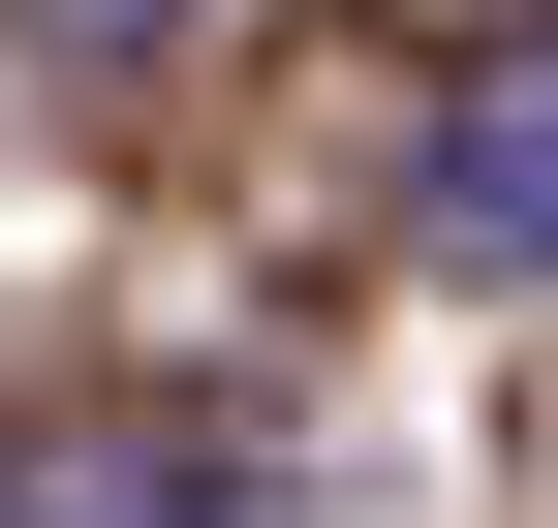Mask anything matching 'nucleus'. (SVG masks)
I'll use <instances>...</instances> for the list:
<instances>
[{"mask_svg":"<svg viewBox=\"0 0 558 528\" xmlns=\"http://www.w3.org/2000/svg\"><path fill=\"white\" fill-rule=\"evenodd\" d=\"M435 249H465V280H558V0L465 62V124H435Z\"/></svg>","mask_w":558,"mask_h":528,"instance_id":"nucleus-1","label":"nucleus"},{"mask_svg":"<svg viewBox=\"0 0 558 528\" xmlns=\"http://www.w3.org/2000/svg\"><path fill=\"white\" fill-rule=\"evenodd\" d=\"M0 528H218V467L156 405H62V435H0Z\"/></svg>","mask_w":558,"mask_h":528,"instance_id":"nucleus-2","label":"nucleus"},{"mask_svg":"<svg viewBox=\"0 0 558 528\" xmlns=\"http://www.w3.org/2000/svg\"><path fill=\"white\" fill-rule=\"evenodd\" d=\"M0 32H32V62H94V94H124V62H186L218 0H0Z\"/></svg>","mask_w":558,"mask_h":528,"instance_id":"nucleus-3","label":"nucleus"},{"mask_svg":"<svg viewBox=\"0 0 558 528\" xmlns=\"http://www.w3.org/2000/svg\"><path fill=\"white\" fill-rule=\"evenodd\" d=\"M497 32H527V0H497Z\"/></svg>","mask_w":558,"mask_h":528,"instance_id":"nucleus-4","label":"nucleus"}]
</instances>
